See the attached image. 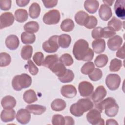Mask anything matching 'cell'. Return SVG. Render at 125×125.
<instances>
[{
  "mask_svg": "<svg viewBox=\"0 0 125 125\" xmlns=\"http://www.w3.org/2000/svg\"><path fill=\"white\" fill-rule=\"evenodd\" d=\"M5 45L10 50L16 49L20 44L18 37L15 35H10L5 39Z\"/></svg>",
  "mask_w": 125,
  "mask_h": 125,
  "instance_id": "cell-17",
  "label": "cell"
},
{
  "mask_svg": "<svg viewBox=\"0 0 125 125\" xmlns=\"http://www.w3.org/2000/svg\"><path fill=\"white\" fill-rule=\"evenodd\" d=\"M112 15L111 9L109 6L104 4L101 5L99 10V15L102 20L107 21L111 17Z\"/></svg>",
  "mask_w": 125,
  "mask_h": 125,
  "instance_id": "cell-15",
  "label": "cell"
},
{
  "mask_svg": "<svg viewBox=\"0 0 125 125\" xmlns=\"http://www.w3.org/2000/svg\"><path fill=\"white\" fill-rule=\"evenodd\" d=\"M66 106V102L61 99H56L51 104L52 109L55 111H61L63 110Z\"/></svg>",
  "mask_w": 125,
  "mask_h": 125,
  "instance_id": "cell-24",
  "label": "cell"
},
{
  "mask_svg": "<svg viewBox=\"0 0 125 125\" xmlns=\"http://www.w3.org/2000/svg\"><path fill=\"white\" fill-rule=\"evenodd\" d=\"M108 57L105 54H100L96 57L94 62L98 67H103L108 62Z\"/></svg>",
  "mask_w": 125,
  "mask_h": 125,
  "instance_id": "cell-36",
  "label": "cell"
},
{
  "mask_svg": "<svg viewBox=\"0 0 125 125\" xmlns=\"http://www.w3.org/2000/svg\"><path fill=\"white\" fill-rule=\"evenodd\" d=\"M71 42V37L66 34H63L58 36V42L60 47L63 48H66L69 47Z\"/></svg>",
  "mask_w": 125,
  "mask_h": 125,
  "instance_id": "cell-25",
  "label": "cell"
},
{
  "mask_svg": "<svg viewBox=\"0 0 125 125\" xmlns=\"http://www.w3.org/2000/svg\"><path fill=\"white\" fill-rule=\"evenodd\" d=\"M95 69V65L92 62H88L84 63L81 67V72L84 75H88L90 74Z\"/></svg>",
  "mask_w": 125,
  "mask_h": 125,
  "instance_id": "cell-39",
  "label": "cell"
},
{
  "mask_svg": "<svg viewBox=\"0 0 125 125\" xmlns=\"http://www.w3.org/2000/svg\"><path fill=\"white\" fill-rule=\"evenodd\" d=\"M29 0H17L16 3L18 6L20 7H23L27 5L29 2Z\"/></svg>",
  "mask_w": 125,
  "mask_h": 125,
  "instance_id": "cell-53",
  "label": "cell"
},
{
  "mask_svg": "<svg viewBox=\"0 0 125 125\" xmlns=\"http://www.w3.org/2000/svg\"><path fill=\"white\" fill-rule=\"evenodd\" d=\"M116 56L119 58L125 59V52H124V45L120 47L116 52Z\"/></svg>",
  "mask_w": 125,
  "mask_h": 125,
  "instance_id": "cell-52",
  "label": "cell"
},
{
  "mask_svg": "<svg viewBox=\"0 0 125 125\" xmlns=\"http://www.w3.org/2000/svg\"><path fill=\"white\" fill-rule=\"evenodd\" d=\"M42 2H43L44 6L46 8H52L55 7L58 3V0H42Z\"/></svg>",
  "mask_w": 125,
  "mask_h": 125,
  "instance_id": "cell-51",
  "label": "cell"
},
{
  "mask_svg": "<svg viewBox=\"0 0 125 125\" xmlns=\"http://www.w3.org/2000/svg\"><path fill=\"white\" fill-rule=\"evenodd\" d=\"M30 113L27 109L21 108L19 109L16 116L17 121L21 124L25 125L28 124L31 119Z\"/></svg>",
  "mask_w": 125,
  "mask_h": 125,
  "instance_id": "cell-10",
  "label": "cell"
},
{
  "mask_svg": "<svg viewBox=\"0 0 125 125\" xmlns=\"http://www.w3.org/2000/svg\"><path fill=\"white\" fill-rule=\"evenodd\" d=\"M95 107L101 112L104 109L105 114L109 117L115 116L119 111V106L116 100L112 97H108L97 103L95 104Z\"/></svg>",
  "mask_w": 125,
  "mask_h": 125,
  "instance_id": "cell-2",
  "label": "cell"
},
{
  "mask_svg": "<svg viewBox=\"0 0 125 125\" xmlns=\"http://www.w3.org/2000/svg\"><path fill=\"white\" fill-rule=\"evenodd\" d=\"M59 61V58L57 55H49L47 56L43 60L42 65L50 69L53 65Z\"/></svg>",
  "mask_w": 125,
  "mask_h": 125,
  "instance_id": "cell-27",
  "label": "cell"
},
{
  "mask_svg": "<svg viewBox=\"0 0 125 125\" xmlns=\"http://www.w3.org/2000/svg\"><path fill=\"white\" fill-rule=\"evenodd\" d=\"M26 109L34 115H41L46 111V108L45 106L41 105L30 104L27 105Z\"/></svg>",
  "mask_w": 125,
  "mask_h": 125,
  "instance_id": "cell-26",
  "label": "cell"
},
{
  "mask_svg": "<svg viewBox=\"0 0 125 125\" xmlns=\"http://www.w3.org/2000/svg\"><path fill=\"white\" fill-rule=\"evenodd\" d=\"M52 123L54 125H65L64 117L60 114H55L52 117Z\"/></svg>",
  "mask_w": 125,
  "mask_h": 125,
  "instance_id": "cell-45",
  "label": "cell"
},
{
  "mask_svg": "<svg viewBox=\"0 0 125 125\" xmlns=\"http://www.w3.org/2000/svg\"><path fill=\"white\" fill-rule=\"evenodd\" d=\"M15 117L16 112L13 108L4 109L0 114L1 120L4 123L13 121Z\"/></svg>",
  "mask_w": 125,
  "mask_h": 125,
  "instance_id": "cell-16",
  "label": "cell"
},
{
  "mask_svg": "<svg viewBox=\"0 0 125 125\" xmlns=\"http://www.w3.org/2000/svg\"><path fill=\"white\" fill-rule=\"evenodd\" d=\"M121 20L117 19L115 17H113L107 23L108 27L113 29L116 32L120 30L123 27V23Z\"/></svg>",
  "mask_w": 125,
  "mask_h": 125,
  "instance_id": "cell-33",
  "label": "cell"
},
{
  "mask_svg": "<svg viewBox=\"0 0 125 125\" xmlns=\"http://www.w3.org/2000/svg\"><path fill=\"white\" fill-rule=\"evenodd\" d=\"M78 90L82 97H87L92 94L94 87L90 82L88 81H83L79 84Z\"/></svg>",
  "mask_w": 125,
  "mask_h": 125,
  "instance_id": "cell-8",
  "label": "cell"
},
{
  "mask_svg": "<svg viewBox=\"0 0 125 125\" xmlns=\"http://www.w3.org/2000/svg\"><path fill=\"white\" fill-rule=\"evenodd\" d=\"M1 104L4 109L13 108L16 105V100L13 96L7 95L2 99Z\"/></svg>",
  "mask_w": 125,
  "mask_h": 125,
  "instance_id": "cell-20",
  "label": "cell"
},
{
  "mask_svg": "<svg viewBox=\"0 0 125 125\" xmlns=\"http://www.w3.org/2000/svg\"><path fill=\"white\" fill-rule=\"evenodd\" d=\"M77 102L80 103L83 106L85 112L91 109L94 105L92 102L88 98L81 99H79Z\"/></svg>",
  "mask_w": 125,
  "mask_h": 125,
  "instance_id": "cell-44",
  "label": "cell"
},
{
  "mask_svg": "<svg viewBox=\"0 0 125 125\" xmlns=\"http://www.w3.org/2000/svg\"><path fill=\"white\" fill-rule=\"evenodd\" d=\"M75 24L72 20L70 19H66L61 23L60 27L62 30L64 32L71 31L74 28Z\"/></svg>",
  "mask_w": 125,
  "mask_h": 125,
  "instance_id": "cell-32",
  "label": "cell"
},
{
  "mask_svg": "<svg viewBox=\"0 0 125 125\" xmlns=\"http://www.w3.org/2000/svg\"><path fill=\"white\" fill-rule=\"evenodd\" d=\"M14 14L16 21L21 23L25 21L28 17L27 11L24 9H18L16 10Z\"/></svg>",
  "mask_w": 125,
  "mask_h": 125,
  "instance_id": "cell-29",
  "label": "cell"
},
{
  "mask_svg": "<svg viewBox=\"0 0 125 125\" xmlns=\"http://www.w3.org/2000/svg\"><path fill=\"white\" fill-rule=\"evenodd\" d=\"M58 78L62 77L66 73L67 69L65 65L59 61L53 65L50 69Z\"/></svg>",
  "mask_w": 125,
  "mask_h": 125,
  "instance_id": "cell-18",
  "label": "cell"
},
{
  "mask_svg": "<svg viewBox=\"0 0 125 125\" xmlns=\"http://www.w3.org/2000/svg\"><path fill=\"white\" fill-rule=\"evenodd\" d=\"M44 55L41 52H37L35 53L33 57V59L34 62L38 66H41L42 65V63L43 62Z\"/></svg>",
  "mask_w": 125,
  "mask_h": 125,
  "instance_id": "cell-46",
  "label": "cell"
},
{
  "mask_svg": "<svg viewBox=\"0 0 125 125\" xmlns=\"http://www.w3.org/2000/svg\"><path fill=\"white\" fill-rule=\"evenodd\" d=\"M61 18L60 12L57 9H52L46 13L43 17V21L48 25L57 24Z\"/></svg>",
  "mask_w": 125,
  "mask_h": 125,
  "instance_id": "cell-6",
  "label": "cell"
},
{
  "mask_svg": "<svg viewBox=\"0 0 125 125\" xmlns=\"http://www.w3.org/2000/svg\"><path fill=\"white\" fill-rule=\"evenodd\" d=\"M59 61L62 63L65 66H70L74 62L72 56L68 53H65L62 55L59 58Z\"/></svg>",
  "mask_w": 125,
  "mask_h": 125,
  "instance_id": "cell-42",
  "label": "cell"
},
{
  "mask_svg": "<svg viewBox=\"0 0 125 125\" xmlns=\"http://www.w3.org/2000/svg\"><path fill=\"white\" fill-rule=\"evenodd\" d=\"M23 99L27 104H31L38 100L37 95L33 89H29L25 91L23 95Z\"/></svg>",
  "mask_w": 125,
  "mask_h": 125,
  "instance_id": "cell-28",
  "label": "cell"
},
{
  "mask_svg": "<svg viewBox=\"0 0 125 125\" xmlns=\"http://www.w3.org/2000/svg\"><path fill=\"white\" fill-rule=\"evenodd\" d=\"M99 6V2L96 0H87L84 1V6L85 10L90 14L97 12Z\"/></svg>",
  "mask_w": 125,
  "mask_h": 125,
  "instance_id": "cell-22",
  "label": "cell"
},
{
  "mask_svg": "<svg viewBox=\"0 0 125 125\" xmlns=\"http://www.w3.org/2000/svg\"><path fill=\"white\" fill-rule=\"evenodd\" d=\"M101 112L97 109H91L86 115L88 122L93 125H104V121L101 118Z\"/></svg>",
  "mask_w": 125,
  "mask_h": 125,
  "instance_id": "cell-4",
  "label": "cell"
},
{
  "mask_svg": "<svg viewBox=\"0 0 125 125\" xmlns=\"http://www.w3.org/2000/svg\"><path fill=\"white\" fill-rule=\"evenodd\" d=\"M14 17L10 12L2 13L0 17V28L7 27L12 25L14 22Z\"/></svg>",
  "mask_w": 125,
  "mask_h": 125,
  "instance_id": "cell-9",
  "label": "cell"
},
{
  "mask_svg": "<svg viewBox=\"0 0 125 125\" xmlns=\"http://www.w3.org/2000/svg\"><path fill=\"white\" fill-rule=\"evenodd\" d=\"M40 6L37 2H33L29 8V15L32 19L37 18L40 14Z\"/></svg>",
  "mask_w": 125,
  "mask_h": 125,
  "instance_id": "cell-31",
  "label": "cell"
},
{
  "mask_svg": "<svg viewBox=\"0 0 125 125\" xmlns=\"http://www.w3.org/2000/svg\"><path fill=\"white\" fill-rule=\"evenodd\" d=\"M103 2L104 3V4H106L107 5H108V6H111L112 5L113 2H114V0H103Z\"/></svg>",
  "mask_w": 125,
  "mask_h": 125,
  "instance_id": "cell-56",
  "label": "cell"
},
{
  "mask_svg": "<svg viewBox=\"0 0 125 125\" xmlns=\"http://www.w3.org/2000/svg\"><path fill=\"white\" fill-rule=\"evenodd\" d=\"M88 18V14L83 11H78L75 16V20L76 22L79 25L82 26H84L85 25Z\"/></svg>",
  "mask_w": 125,
  "mask_h": 125,
  "instance_id": "cell-23",
  "label": "cell"
},
{
  "mask_svg": "<svg viewBox=\"0 0 125 125\" xmlns=\"http://www.w3.org/2000/svg\"><path fill=\"white\" fill-rule=\"evenodd\" d=\"M123 43V39L119 35L114 36L110 38L107 41V46L109 49L112 51H116L118 49Z\"/></svg>",
  "mask_w": 125,
  "mask_h": 125,
  "instance_id": "cell-13",
  "label": "cell"
},
{
  "mask_svg": "<svg viewBox=\"0 0 125 125\" xmlns=\"http://www.w3.org/2000/svg\"><path fill=\"white\" fill-rule=\"evenodd\" d=\"M116 34V32L113 29L108 26L105 27L101 29V38H109L111 37H113Z\"/></svg>",
  "mask_w": 125,
  "mask_h": 125,
  "instance_id": "cell-37",
  "label": "cell"
},
{
  "mask_svg": "<svg viewBox=\"0 0 125 125\" xmlns=\"http://www.w3.org/2000/svg\"><path fill=\"white\" fill-rule=\"evenodd\" d=\"M58 39V36L54 35L50 37L48 40L45 41L42 44V48L44 51L48 53L56 52L59 48Z\"/></svg>",
  "mask_w": 125,
  "mask_h": 125,
  "instance_id": "cell-5",
  "label": "cell"
},
{
  "mask_svg": "<svg viewBox=\"0 0 125 125\" xmlns=\"http://www.w3.org/2000/svg\"><path fill=\"white\" fill-rule=\"evenodd\" d=\"M125 0H117L114 6L116 15L120 19L124 20L125 18Z\"/></svg>",
  "mask_w": 125,
  "mask_h": 125,
  "instance_id": "cell-14",
  "label": "cell"
},
{
  "mask_svg": "<svg viewBox=\"0 0 125 125\" xmlns=\"http://www.w3.org/2000/svg\"><path fill=\"white\" fill-rule=\"evenodd\" d=\"M70 113L76 117H81L85 112L83 106L79 102L74 103L70 107Z\"/></svg>",
  "mask_w": 125,
  "mask_h": 125,
  "instance_id": "cell-21",
  "label": "cell"
},
{
  "mask_svg": "<svg viewBox=\"0 0 125 125\" xmlns=\"http://www.w3.org/2000/svg\"><path fill=\"white\" fill-rule=\"evenodd\" d=\"M106 125H118V123L115 120L113 119H108L106 120Z\"/></svg>",
  "mask_w": 125,
  "mask_h": 125,
  "instance_id": "cell-55",
  "label": "cell"
},
{
  "mask_svg": "<svg viewBox=\"0 0 125 125\" xmlns=\"http://www.w3.org/2000/svg\"><path fill=\"white\" fill-rule=\"evenodd\" d=\"M122 66V62L121 60L115 58L112 59L110 63L109 70L110 71L116 72L119 71Z\"/></svg>",
  "mask_w": 125,
  "mask_h": 125,
  "instance_id": "cell-41",
  "label": "cell"
},
{
  "mask_svg": "<svg viewBox=\"0 0 125 125\" xmlns=\"http://www.w3.org/2000/svg\"><path fill=\"white\" fill-rule=\"evenodd\" d=\"M31 77L27 74H21L15 76L12 81V85L14 90L20 91L23 88L29 87L32 84Z\"/></svg>",
  "mask_w": 125,
  "mask_h": 125,
  "instance_id": "cell-3",
  "label": "cell"
},
{
  "mask_svg": "<svg viewBox=\"0 0 125 125\" xmlns=\"http://www.w3.org/2000/svg\"><path fill=\"white\" fill-rule=\"evenodd\" d=\"M92 46L95 53L96 54L102 53L105 49V42L102 39H96L92 42Z\"/></svg>",
  "mask_w": 125,
  "mask_h": 125,
  "instance_id": "cell-19",
  "label": "cell"
},
{
  "mask_svg": "<svg viewBox=\"0 0 125 125\" xmlns=\"http://www.w3.org/2000/svg\"><path fill=\"white\" fill-rule=\"evenodd\" d=\"M98 23L97 18L93 16H89L87 21L84 26L88 29H92L95 28Z\"/></svg>",
  "mask_w": 125,
  "mask_h": 125,
  "instance_id": "cell-47",
  "label": "cell"
},
{
  "mask_svg": "<svg viewBox=\"0 0 125 125\" xmlns=\"http://www.w3.org/2000/svg\"><path fill=\"white\" fill-rule=\"evenodd\" d=\"M21 38L23 43L25 44H32L36 40V36L34 34H30L26 32L22 33Z\"/></svg>",
  "mask_w": 125,
  "mask_h": 125,
  "instance_id": "cell-34",
  "label": "cell"
},
{
  "mask_svg": "<svg viewBox=\"0 0 125 125\" xmlns=\"http://www.w3.org/2000/svg\"><path fill=\"white\" fill-rule=\"evenodd\" d=\"M11 62V58L9 54L6 52L0 54V66L5 67L8 65Z\"/></svg>",
  "mask_w": 125,
  "mask_h": 125,
  "instance_id": "cell-38",
  "label": "cell"
},
{
  "mask_svg": "<svg viewBox=\"0 0 125 125\" xmlns=\"http://www.w3.org/2000/svg\"><path fill=\"white\" fill-rule=\"evenodd\" d=\"M102 28L101 27H95L91 32V35L93 39H98L101 38V32Z\"/></svg>",
  "mask_w": 125,
  "mask_h": 125,
  "instance_id": "cell-50",
  "label": "cell"
},
{
  "mask_svg": "<svg viewBox=\"0 0 125 125\" xmlns=\"http://www.w3.org/2000/svg\"><path fill=\"white\" fill-rule=\"evenodd\" d=\"M107 91L105 88L102 85L98 86L95 89V91L92 93L91 96V99L95 103H97L106 96Z\"/></svg>",
  "mask_w": 125,
  "mask_h": 125,
  "instance_id": "cell-11",
  "label": "cell"
},
{
  "mask_svg": "<svg viewBox=\"0 0 125 125\" xmlns=\"http://www.w3.org/2000/svg\"><path fill=\"white\" fill-rule=\"evenodd\" d=\"M73 54L77 60L90 62L94 57L93 50L89 48L88 42L84 39H79L75 43Z\"/></svg>",
  "mask_w": 125,
  "mask_h": 125,
  "instance_id": "cell-1",
  "label": "cell"
},
{
  "mask_svg": "<svg viewBox=\"0 0 125 125\" xmlns=\"http://www.w3.org/2000/svg\"><path fill=\"white\" fill-rule=\"evenodd\" d=\"M33 54V47L31 45H25L24 46L21 52V55L22 58L25 60L30 59Z\"/></svg>",
  "mask_w": 125,
  "mask_h": 125,
  "instance_id": "cell-35",
  "label": "cell"
},
{
  "mask_svg": "<svg viewBox=\"0 0 125 125\" xmlns=\"http://www.w3.org/2000/svg\"><path fill=\"white\" fill-rule=\"evenodd\" d=\"M61 94L67 98H72L74 97L77 93L76 87L71 84L65 85L61 89Z\"/></svg>",
  "mask_w": 125,
  "mask_h": 125,
  "instance_id": "cell-12",
  "label": "cell"
},
{
  "mask_svg": "<svg viewBox=\"0 0 125 125\" xmlns=\"http://www.w3.org/2000/svg\"><path fill=\"white\" fill-rule=\"evenodd\" d=\"M23 27L26 32L34 34L38 31L39 29V25L38 23L35 21H31L25 23Z\"/></svg>",
  "mask_w": 125,
  "mask_h": 125,
  "instance_id": "cell-30",
  "label": "cell"
},
{
  "mask_svg": "<svg viewBox=\"0 0 125 125\" xmlns=\"http://www.w3.org/2000/svg\"><path fill=\"white\" fill-rule=\"evenodd\" d=\"M26 68L28 69L30 73L32 75H37L39 72L38 67L35 65L33 61L31 60L28 61L27 67H26Z\"/></svg>",
  "mask_w": 125,
  "mask_h": 125,
  "instance_id": "cell-48",
  "label": "cell"
},
{
  "mask_svg": "<svg viewBox=\"0 0 125 125\" xmlns=\"http://www.w3.org/2000/svg\"><path fill=\"white\" fill-rule=\"evenodd\" d=\"M103 73L101 69L98 68H95L93 71L89 74H88V77L89 79L93 81H97L101 79L102 77Z\"/></svg>",
  "mask_w": 125,
  "mask_h": 125,
  "instance_id": "cell-43",
  "label": "cell"
},
{
  "mask_svg": "<svg viewBox=\"0 0 125 125\" xmlns=\"http://www.w3.org/2000/svg\"><path fill=\"white\" fill-rule=\"evenodd\" d=\"M65 125H73L75 124L74 120L70 116H65Z\"/></svg>",
  "mask_w": 125,
  "mask_h": 125,
  "instance_id": "cell-54",
  "label": "cell"
},
{
  "mask_svg": "<svg viewBox=\"0 0 125 125\" xmlns=\"http://www.w3.org/2000/svg\"><path fill=\"white\" fill-rule=\"evenodd\" d=\"M12 1L11 0H0V8L2 10H9L11 7Z\"/></svg>",
  "mask_w": 125,
  "mask_h": 125,
  "instance_id": "cell-49",
  "label": "cell"
},
{
  "mask_svg": "<svg viewBox=\"0 0 125 125\" xmlns=\"http://www.w3.org/2000/svg\"><path fill=\"white\" fill-rule=\"evenodd\" d=\"M121 83V78L116 74L108 75L105 79V83L107 87L111 90L117 89Z\"/></svg>",
  "mask_w": 125,
  "mask_h": 125,
  "instance_id": "cell-7",
  "label": "cell"
},
{
  "mask_svg": "<svg viewBox=\"0 0 125 125\" xmlns=\"http://www.w3.org/2000/svg\"><path fill=\"white\" fill-rule=\"evenodd\" d=\"M74 78V74L73 72L70 69H67L65 74L62 77L58 78V79L63 83L71 82Z\"/></svg>",
  "mask_w": 125,
  "mask_h": 125,
  "instance_id": "cell-40",
  "label": "cell"
}]
</instances>
